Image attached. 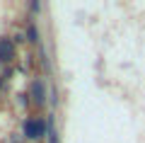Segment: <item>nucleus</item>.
Returning <instances> with one entry per match:
<instances>
[{
    "label": "nucleus",
    "mask_w": 145,
    "mask_h": 143,
    "mask_svg": "<svg viewBox=\"0 0 145 143\" xmlns=\"http://www.w3.org/2000/svg\"><path fill=\"white\" fill-rule=\"evenodd\" d=\"M29 36H31V41H39V34H36L34 27H29Z\"/></svg>",
    "instance_id": "nucleus-5"
},
{
    "label": "nucleus",
    "mask_w": 145,
    "mask_h": 143,
    "mask_svg": "<svg viewBox=\"0 0 145 143\" xmlns=\"http://www.w3.org/2000/svg\"><path fill=\"white\" fill-rule=\"evenodd\" d=\"M31 95H34V100L36 102H44V85L39 80L34 82V85H31Z\"/></svg>",
    "instance_id": "nucleus-3"
},
{
    "label": "nucleus",
    "mask_w": 145,
    "mask_h": 143,
    "mask_svg": "<svg viewBox=\"0 0 145 143\" xmlns=\"http://www.w3.org/2000/svg\"><path fill=\"white\" fill-rule=\"evenodd\" d=\"M12 58V41L0 39V61H10Z\"/></svg>",
    "instance_id": "nucleus-2"
},
{
    "label": "nucleus",
    "mask_w": 145,
    "mask_h": 143,
    "mask_svg": "<svg viewBox=\"0 0 145 143\" xmlns=\"http://www.w3.org/2000/svg\"><path fill=\"white\" fill-rule=\"evenodd\" d=\"M48 143H58V133L53 129V119H48Z\"/></svg>",
    "instance_id": "nucleus-4"
},
{
    "label": "nucleus",
    "mask_w": 145,
    "mask_h": 143,
    "mask_svg": "<svg viewBox=\"0 0 145 143\" xmlns=\"http://www.w3.org/2000/svg\"><path fill=\"white\" fill-rule=\"evenodd\" d=\"M44 133H46V124L41 121V119H27L24 121V136L27 138H41Z\"/></svg>",
    "instance_id": "nucleus-1"
}]
</instances>
